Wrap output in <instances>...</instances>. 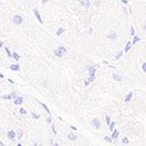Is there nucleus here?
I'll return each mask as SVG.
<instances>
[{
	"label": "nucleus",
	"instance_id": "26",
	"mask_svg": "<svg viewBox=\"0 0 146 146\" xmlns=\"http://www.w3.org/2000/svg\"><path fill=\"white\" fill-rule=\"evenodd\" d=\"M0 146H5V144H4V143H2L1 141H0Z\"/></svg>",
	"mask_w": 146,
	"mask_h": 146
},
{
	"label": "nucleus",
	"instance_id": "1",
	"mask_svg": "<svg viewBox=\"0 0 146 146\" xmlns=\"http://www.w3.org/2000/svg\"><path fill=\"white\" fill-rule=\"evenodd\" d=\"M65 53H66V49H65L64 47H59L58 49L55 50V55L56 56H63Z\"/></svg>",
	"mask_w": 146,
	"mask_h": 146
},
{
	"label": "nucleus",
	"instance_id": "21",
	"mask_svg": "<svg viewBox=\"0 0 146 146\" xmlns=\"http://www.w3.org/2000/svg\"><path fill=\"white\" fill-rule=\"evenodd\" d=\"M62 33H63V29H59L57 31V35H61Z\"/></svg>",
	"mask_w": 146,
	"mask_h": 146
},
{
	"label": "nucleus",
	"instance_id": "20",
	"mask_svg": "<svg viewBox=\"0 0 146 146\" xmlns=\"http://www.w3.org/2000/svg\"><path fill=\"white\" fill-rule=\"evenodd\" d=\"M20 113H21V114L24 115V114H26V111H25L24 109H21V110H20Z\"/></svg>",
	"mask_w": 146,
	"mask_h": 146
},
{
	"label": "nucleus",
	"instance_id": "8",
	"mask_svg": "<svg viewBox=\"0 0 146 146\" xmlns=\"http://www.w3.org/2000/svg\"><path fill=\"white\" fill-rule=\"evenodd\" d=\"M9 68L11 71H20V65L18 64H13V65H10Z\"/></svg>",
	"mask_w": 146,
	"mask_h": 146
},
{
	"label": "nucleus",
	"instance_id": "23",
	"mask_svg": "<svg viewBox=\"0 0 146 146\" xmlns=\"http://www.w3.org/2000/svg\"><path fill=\"white\" fill-rule=\"evenodd\" d=\"M47 122H48V123H50V122H52V118H47Z\"/></svg>",
	"mask_w": 146,
	"mask_h": 146
},
{
	"label": "nucleus",
	"instance_id": "19",
	"mask_svg": "<svg viewBox=\"0 0 146 146\" xmlns=\"http://www.w3.org/2000/svg\"><path fill=\"white\" fill-rule=\"evenodd\" d=\"M32 118H33V119H39L40 115L39 114H35V113H32Z\"/></svg>",
	"mask_w": 146,
	"mask_h": 146
},
{
	"label": "nucleus",
	"instance_id": "9",
	"mask_svg": "<svg viewBox=\"0 0 146 146\" xmlns=\"http://www.w3.org/2000/svg\"><path fill=\"white\" fill-rule=\"evenodd\" d=\"M40 105H41V106H42V107H43V109H45V110H46V112H47V113H48V114H50V110L48 109V106H47V105H46V104H43V103H40Z\"/></svg>",
	"mask_w": 146,
	"mask_h": 146
},
{
	"label": "nucleus",
	"instance_id": "30",
	"mask_svg": "<svg viewBox=\"0 0 146 146\" xmlns=\"http://www.w3.org/2000/svg\"><path fill=\"white\" fill-rule=\"evenodd\" d=\"M144 71H146V65H144Z\"/></svg>",
	"mask_w": 146,
	"mask_h": 146
},
{
	"label": "nucleus",
	"instance_id": "7",
	"mask_svg": "<svg viewBox=\"0 0 146 146\" xmlns=\"http://www.w3.org/2000/svg\"><path fill=\"white\" fill-rule=\"evenodd\" d=\"M34 15H35V17H37V20L39 21L40 23H42V20H41V16H40V14H39V11H38V9H34Z\"/></svg>",
	"mask_w": 146,
	"mask_h": 146
},
{
	"label": "nucleus",
	"instance_id": "4",
	"mask_svg": "<svg viewBox=\"0 0 146 146\" xmlns=\"http://www.w3.org/2000/svg\"><path fill=\"white\" fill-rule=\"evenodd\" d=\"M23 22V20H22V17H21V16H17V15H16V16H14V23H15V24H21V23H22Z\"/></svg>",
	"mask_w": 146,
	"mask_h": 146
},
{
	"label": "nucleus",
	"instance_id": "6",
	"mask_svg": "<svg viewBox=\"0 0 146 146\" xmlns=\"http://www.w3.org/2000/svg\"><path fill=\"white\" fill-rule=\"evenodd\" d=\"M14 103L16 104V105H21V104L23 103V97H18V96H17L16 98H15Z\"/></svg>",
	"mask_w": 146,
	"mask_h": 146
},
{
	"label": "nucleus",
	"instance_id": "25",
	"mask_svg": "<svg viewBox=\"0 0 146 146\" xmlns=\"http://www.w3.org/2000/svg\"><path fill=\"white\" fill-rule=\"evenodd\" d=\"M33 146H41V144H39V143H34Z\"/></svg>",
	"mask_w": 146,
	"mask_h": 146
},
{
	"label": "nucleus",
	"instance_id": "31",
	"mask_svg": "<svg viewBox=\"0 0 146 146\" xmlns=\"http://www.w3.org/2000/svg\"><path fill=\"white\" fill-rule=\"evenodd\" d=\"M53 146H58L57 144H53Z\"/></svg>",
	"mask_w": 146,
	"mask_h": 146
},
{
	"label": "nucleus",
	"instance_id": "27",
	"mask_svg": "<svg viewBox=\"0 0 146 146\" xmlns=\"http://www.w3.org/2000/svg\"><path fill=\"white\" fill-rule=\"evenodd\" d=\"M2 45H4V43H2V41L0 40V47H2Z\"/></svg>",
	"mask_w": 146,
	"mask_h": 146
},
{
	"label": "nucleus",
	"instance_id": "12",
	"mask_svg": "<svg viewBox=\"0 0 146 146\" xmlns=\"http://www.w3.org/2000/svg\"><path fill=\"white\" fill-rule=\"evenodd\" d=\"M5 49H6V53L8 54V57H13V53H11L10 50H9V48H7V47H6Z\"/></svg>",
	"mask_w": 146,
	"mask_h": 146
},
{
	"label": "nucleus",
	"instance_id": "18",
	"mask_svg": "<svg viewBox=\"0 0 146 146\" xmlns=\"http://www.w3.org/2000/svg\"><path fill=\"white\" fill-rule=\"evenodd\" d=\"M89 72H90V75H94V73H95V67H90V68H89Z\"/></svg>",
	"mask_w": 146,
	"mask_h": 146
},
{
	"label": "nucleus",
	"instance_id": "28",
	"mask_svg": "<svg viewBox=\"0 0 146 146\" xmlns=\"http://www.w3.org/2000/svg\"><path fill=\"white\" fill-rule=\"evenodd\" d=\"M0 78H1V79L4 78V74H1V73H0Z\"/></svg>",
	"mask_w": 146,
	"mask_h": 146
},
{
	"label": "nucleus",
	"instance_id": "3",
	"mask_svg": "<svg viewBox=\"0 0 146 146\" xmlns=\"http://www.w3.org/2000/svg\"><path fill=\"white\" fill-rule=\"evenodd\" d=\"M7 136H8V138L10 139V141H15V138H16V132L15 131H13V130H10V131H8V134H7Z\"/></svg>",
	"mask_w": 146,
	"mask_h": 146
},
{
	"label": "nucleus",
	"instance_id": "15",
	"mask_svg": "<svg viewBox=\"0 0 146 146\" xmlns=\"http://www.w3.org/2000/svg\"><path fill=\"white\" fill-rule=\"evenodd\" d=\"M22 136H23V131L22 130H18V132H17V137H18V139L22 138Z\"/></svg>",
	"mask_w": 146,
	"mask_h": 146
},
{
	"label": "nucleus",
	"instance_id": "29",
	"mask_svg": "<svg viewBox=\"0 0 146 146\" xmlns=\"http://www.w3.org/2000/svg\"><path fill=\"white\" fill-rule=\"evenodd\" d=\"M47 1H48V0H42V2H43V4H45V2H47Z\"/></svg>",
	"mask_w": 146,
	"mask_h": 146
},
{
	"label": "nucleus",
	"instance_id": "24",
	"mask_svg": "<svg viewBox=\"0 0 146 146\" xmlns=\"http://www.w3.org/2000/svg\"><path fill=\"white\" fill-rule=\"evenodd\" d=\"M122 143H123V144H126V143H128V139H127V138H123V141H122Z\"/></svg>",
	"mask_w": 146,
	"mask_h": 146
},
{
	"label": "nucleus",
	"instance_id": "5",
	"mask_svg": "<svg viewBox=\"0 0 146 146\" xmlns=\"http://www.w3.org/2000/svg\"><path fill=\"white\" fill-rule=\"evenodd\" d=\"M91 123H93L95 126V128H97V129H98V128H100V122H99L98 119H94V120L91 121Z\"/></svg>",
	"mask_w": 146,
	"mask_h": 146
},
{
	"label": "nucleus",
	"instance_id": "2",
	"mask_svg": "<svg viewBox=\"0 0 146 146\" xmlns=\"http://www.w3.org/2000/svg\"><path fill=\"white\" fill-rule=\"evenodd\" d=\"M16 97H17V94L16 93H11L9 95H4L1 98H2V99H13V98L15 99Z\"/></svg>",
	"mask_w": 146,
	"mask_h": 146
},
{
	"label": "nucleus",
	"instance_id": "32",
	"mask_svg": "<svg viewBox=\"0 0 146 146\" xmlns=\"http://www.w3.org/2000/svg\"><path fill=\"white\" fill-rule=\"evenodd\" d=\"M17 146H23V145H22V144H18V145H17Z\"/></svg>",
	"mask_w": 146,
	"mask_h": 146
},
{
	"label": "nucleus",
	"instance_id": "10",
	"mask_svg": "<svg viewBox=\"0 0 146 146\" xmlns=\"http://www.w3.org/2000/svg\"><path fill=\"white\" fill-rule=\"evenodd\" d=\"M131 97H132V93H130L129 95H127L126 98H124V102H130V99H131Z\"/></svg>",
	"mask_w": 146,
	"mask_h": 146
},
{
	"label": "nucleus",
	"instance_id": "14",
	"mask_svg": "<svg viewBox=\"0 0 146 146\" xmlns=\"http://www.w3.org/2000/svg\"><path fill=\"white\" fill-rule=\"evenodd\" d=\"M13 58L16 59V61H18V59H20V55L17 53H13Z\"/></svg>",
	"mask_w": 146,
	"mask_h": 146
},
{
	"label": "nucleus",
	"instance_id": "17",
	"mask_svg": "<svg viewBox=\"0 0 146 146\" xmlns=\"http://www.w3.org/2000/svg\"><path fill=\"white\" fill-rule=\"evenodd\" d=\"M114 126H115V122H111V123H110V130L114 129Z\"/></svg>",
	"mask_w": 146,
	"mask_h": 146
},
{
	"label": "nucleus",
	"instance_id": "22",
	"mask_svg": "<svg viewBox=\"0 0 146 146\" xmlns=\"http://www.w3.org/2000/svg\"><path fill=\"white\" fill-rule=\"evenodd\" d=\"M105 141H106V142H110V143H111V142H112V138H110V137H105Z\"/></svg>",
	"mask_w": 146,
	"mask_h": 146
},
{
	"label": "nucleus",
	"instance_id": "16",
	"mask_svg": "<svg viewBox=\"0 0 146 146\" xmlns=\"http://www.w3.org/2000/svg\"><path fill=\"white\" fill-rule=\"evenodd\" d=\"M105 120H106V123H107V124L111 123V119H110L109 115H105Z\"/></svg>",
	"mask_w": 146,
	"mask_h": 146
},
{
	"label": "nucleus",
	"instance_id": "13",
	"mask_svg": "<svg viewBox=\"0 0 146 146\" xmlns=\"http://www.w3.org/2000/svg\"><path fill=\"white\" fill-rule=\"evenodd\" d=\"M118 136H119V131H118V130H114L113 134H112V137L115 139V138H118Z\"/></svg>",
	"mask_w": 146,
	"mask_h": 146
},
{
	"label": "nucleus",
	"instance_id": "11",
	"mask_svg": "<svg viewBox=\"0 0 146 146\" xmlns=\"http://www.w3.org/2000/svg\"><path fill=\"white\" fill-rule=\"evenodd\" d=\"M68 139H70V141H75V139H77V136L73 135V134H70V135H68Z\"/></svg>",
	"mask_w": 146,
	"mask_h": 146
}]
</instances>
